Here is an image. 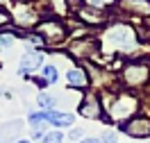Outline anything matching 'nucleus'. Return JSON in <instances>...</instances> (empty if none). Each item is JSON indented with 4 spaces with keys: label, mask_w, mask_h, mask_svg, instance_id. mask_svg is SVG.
Returning <instances> with one entry per match:
<instances>
[{
    "label": "nucleus",
    "mask_w": 150,
    "mask_h": 143,
    "mask_svg": "<svg viewBox=\"0 0 150 143\" xmlns=\"http://www.w3.org/2000/svg\"><path fill=\"white\" fill-rule=\"evenodd\" d=\"M109 39L114 41V46H121V48H130L134 46V32L125 25H116V27L109 32Z\"/></svg>",
    "instance_id": "obj_1"
},
{
    "label": "nucleus",
    "mask_w": 150,
    "mask_h": 143,
    "mask_svg": "<svg viewBox=\"0 0 150 143\" xmlns=\"http://www.w3.org/2000/svg\"><path fill=\"white\" fill-rule=\"evenodd\" d=\"M41 61H43V52H41V50H34V52L23 55L21 66H18V75H28L32 70H37V68L41 66Z\"/></svg>",
    "instance_id": "obj_2"
},
{
    "label": "nucleus",
    "mask_w": 150,
    "mask_h": 143,
    "mask_svg": "<svg viewBox=\"0 0 150 143\" xmlns=\"http://www.w3.org/2000/svg\"><path fill=\"white\" fill-rule=\"evenodd\" d=\"M48 123L57 125V127H71V125H73V114H64V111H48Z\"/></svg>",
    "instance_id": "obj_3"
},
{
    "label": "nucleus",
    "mask_w": 150,
    "mask_h": 143,
    "mask_svg": "<svg viewBox=\"0 0 150 143\" xmlns=\"http://www.w3.org/2000/svg\"><path fill=\"white\" fill-rule=\"evenodd\" d=\"M80 114L82 116H89V118H96V116H100V109H98V100H96L93 95H86L84 102L80 105Z\"/></svg>",
    "instance_id": "obj_4"
},
{
    "label": "nucleus",
    "mask_w": 150,
    "mask_h": 143,
    "mask_svg": "<svg viewBox=\"0 0 150 143\" xmlns=\"http://www.w3.org/2000/svg\"><path fill=\"white\" fill-rule=\"evenodd\" d=\"M123 130L130 132L132 136H148V134H150V123H148V120H137V123H132V127L123 125Z\"/></svg>",
    "instance_id": "obj_5"
},
{
    "label": "nucleus",
    "mask_w": 150,
    "mask_h": 143,
    "mask_svg": "<svg viewBox=\"0 0 150 143\" xmlns=\"http://www.w3.org/2000/svg\"><path fill=\"white\" fill-rule=\"evenodd\" d=\"M125 7L132 11H139L141 16H150V0H127Z\"/></svg>",
    "instance_id": "obj_6"
},
{
    "label": "nucleus",
    "mask_w": 150,
    "mask_h": 143,
    "mask_svg": "<svg viewBox=\"0 0 150 143\" xmlns=\"http://www.w3.org/2000/svg\"><path fill=\"white\" fill-rule=\"evenodd\" d=\"M66 77H68V84H71V86H84V84H86L84 70H80V68L68 70V73H66Z\"/></svg>",
    "instance_id": "obj_7"
},
{
    "label": "nucleus",
    "mask_w": 150,
    "mask_h": 143,
    "mask_svg": "<svg viewBox=\"0 0 150 143\" xmlns=\"http://www.w3.org/2000/svg\"><path fill=\"white\" fill-rule=\"evenodd\" d=\"M37 102H39V107H41L43 111H52V107L57 105V100L52 98V95H48V93H41L37 98Z\"/></svg>",
    "instance_id": "obj_8"
},
{
    "label": "nucleus",
    "mask_w": 150,
    "mask_h": 143,
    "mask_svg": "<svg viewBox=\"0 0 150 143\" xmlns=\"http://www.w3.org/2000/svg\"><path fill=\"white\" fill-rule=\"evenodd\" d=\"M43 143H64V134L55 130V132H48L43 134Z\"/></svg>",
    "instance_id": "obj_9"
},
{
    "label": "nucleus",
    "mask_w": 150,
    "mask_h": 143,
    "mask_svg": "<svg viewBox=\"0 0 150 143\" xmlns=\"http://www.w3.org/2000/svg\"><path fill=\"white\" fill-rule=\"evenodd\" d=\"M43 77L48 80V84H55L57 77H59V75H57V68L50 66V64H48V66H43Z\"/></svg>",
    "instance_id": "obj_10"
},
{
    "label": "nucleus",
    "mask_w": 150,
    "mask_h": 143,
    "mask_svg": "<svg viewBox=\"0 0 150 143\" xmlns=\"http://www.w3.org/2000/svg\"><path fill=\"white\" fill-rule=\"evenodd\" d=\"M14 46V34H9V32H2L0 34V52L2 50H7V48Z\"/></svg>",
    "instance_id": "obj_11"
},
{
    "label": "nucleus",
    "mask_w": 150,
    "mask_h": 143,
    "mask_svg": "<svg viewBox=\"0 0 150 143\" xmlns=\"http://www.w3.org/2000/svg\"><path fill=\"white\" fill-rule=\"evenodd\" d=\"M41 32H48V37H55V34L62 32V27H59V23H57V25H52V23H41Z\"/></svg>",
    "instance_id": "obj_12"
},
{
    "label": "nucleus",
    "mask_w": 150,
    "mask_h": 143,
    "mask_svg": "<svg viewBox=\"0 0 150 143\" xmlns=\"http://www.w3.org/2000/svg\"><path fill=\"white\" fill-rule=\"evenodd\" d=\"M100 141H103V143H116V134H114V132H105Z\"/></svg>",
    "instance_id": "obj_13"
},
{
    "label": "nucleus",
    "mask_w": 150,
    "mask_h": 143,
    "mask_svg": "<svg viewBox=\"0 0 150 143\" xmlns=\"http://www.w3.org/2000/svg\"><path fill=\"white\" fill-rule=\"evenodd\" d=\"M80 136H82V130H71V139H75V141H77Z\"/></svg>",
    "instance_id": "obj_14"
},
{
    "label": "nucleus",
    "mask_w": 150,
    "mask_h": 143,
    "mask_svg": "<svg viewBox=\"0 0 150 143\" xmlns=\"http://www.w3.org/2000/svg\"><path fill=\"white\" fill-rule=\"evenodd\" d=\"M7 20H9V16H7V14H2V11H0V25H5V23H7Z\"/></svg>",
    "instance_id": "obj_15"
},
{
    "label": "nucleus",
    "mask_w": 150,
    "mask_h": 143,
    "mask_svg": "<svg viewBox=\"0 0 150 143\" xmlns=\"http://www.w3.org/2000/svg\"><path fill=\"white\" fill-rule=\"evenodd\" d=\"M80 143H100L98 139H84V141H80Z\"/></svg>",
    "instance_id": "obj_16"
},
{
    "label": "nucleus",
    "mask_w": 150,
    "mask_h": 143,
    "mask_svg": "<svg viewBox=\"0 0 150 143\" xmlns=\"http://www.w3.org/2000/svg\"><path fill=\"white\" fill-rule=\"evenodd\" d=\"M14 143H32V141H28V139H18V141H14Z\"/></svg>",
    "instance_id": "obj_17"
},
{
    "label": "nucleus",
    "mask_w": 150,
    "mask_h": 143,
    "mask_svg": "<svg viewBox=\"0 0 150 143\" xmlns=\"http://www.w3.org/2000/svg\"><path fill=\"white\" fill-rule=\"evenodd\" d=\"M105 0H91V5H103Z\"/></svg>",
    "instance_id": "obj_18"
},
{
    "label": "nucleus",
    "mask_w": 150,
    "mask_h": 143,
    "mask_svg": "<svg viewBox=\"0 0 150 143\" xmlns=\"http://www.w3.org/2000/svg\"><path fill=\"white\" fill-rule=\"evenodd\" d=\"M2 2H7V0H0V5H2Z\"/></svg>",
    "instance_id": "obj_19"
}]
</instances>
